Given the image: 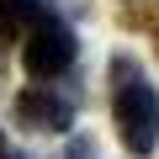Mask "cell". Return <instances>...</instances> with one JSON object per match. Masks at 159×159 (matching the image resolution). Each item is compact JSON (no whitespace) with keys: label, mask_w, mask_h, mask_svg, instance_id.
<instances>
[{"label":"cell","mask_w":159,"mask_h":159,"mask_svg":"<svg viewBox=\"0 0 159 159\" xmlns=\"http://www.w3.org/2000/svg\"><path fill=\"white\" fill-rule=\"evenodd\" d=\"M111 117H117L122 148L138 154V159H148L154 143H159V96L143 80V69H138L133 53L111 58Z\"/></svg>","instance_id":"cell-1"},{"label":"cell","mask_w":159,"mask_h":159,"mask_svg":"<svg viewBox=\"0 0 159 159\" xmlns=\"http://www.w3.org/2000/svg\"><path fill=\"white\" fill-rule=\"evenodd\" d=\"M0 159H21V154H16V148H11V143H0Z\"/></svg>","instance_id":"cell-6"},{"label":"cell","mask_w":159,"mask_h":159,"mask_svg":"<svg viewBox=\"0 0 159 159\" xmlns=\"http://www.w3.org/2000/svg\"><path fill=\"white\" fill-rule=\"evenodd\" d=\"M16 122L32 127V133H64L74 122V101L58 96L53 85H27L16 96Z\"/></svg>","instance_id":"cell-3"},{"label":"cell","mask_w":159,"mask_h":159,"mask_svg":"<svg viewBox=\"0 0 159 159\" xmlns=\"http://www.w3.org/2000/svg\"><path fill=\"white\" fill-rule=\"evenodd\" d=\"M69 159H101L90 138H69Z\"/></svg>","instance_id":"cell-5"},{"label":"cell","mask_w":159,"mask_h":159,"mask_svg":"<svg viewBox=\"0 0 159 159\" xmlns=\"http://www.w3.org/2000/svg\"><path fill=\"white\" fill-rule=\"evenodd\" d=\"M53 16V0H0V43L16 37V32H32Z\"/></svg>","instance_id":"cell-4"},{"label":"cell","mask_w":159,"mask_h":159,"mask_svg":"<svg viewBox=\"0 0 159 159\" xmlns=\"http://www.w3.org/2000/svg\"><path fill=\"white\" fill-rule=\"evenodd\" d=\"M21 64H27V74L32 80H58L69 64H74V32L64 27V21H43V27H32L27 32V48H21Z\"/></svg>","instance_id":"cell-2"}]
</instances>
